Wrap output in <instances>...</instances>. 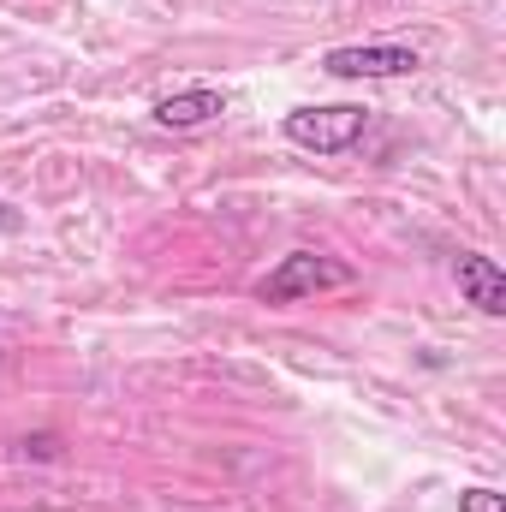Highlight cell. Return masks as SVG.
Here are the masks:
<instances>
[{"instance_id": "cell-1", "label": "cell", "mask_w": 506, "mask_h": 512, "mask_svg": "<svg viewBox=\"0 0 506 512\" xmlns=\"http://www.w3.org/2000/svg\"><path fill=\"white\" fill-rule=\"evenodd\" d=\"M334 286H352L346 262H334L322 251H292V256H280L274 274H262L256 298L262 304H292V298H316V292H334Z\"/></svg>"}, {"instance_id": "cell-2", "label": "cell", "mask_w": 506, "mask_h": 512, "mask_svg": "<svg viewBox=\"0 0 506 512\" xmlns=\"http://www.w3.org/2000/svg\"><path fill=\"white\" fill-rule=\"evenodd\" d=\"M370 126V114L358 102H334V108H292L286 114V143L310 149V155H340L352 149Z\"/></svg>"}, {"instance_id": "cell-3", "label": "cell", "mask_w": 506, "mask_h": 512, "mask_svg": "<svg viewBox=\"0 0 506 512\" xmlns=\"http://www.w3.org/2000/svg\"><path fill=\"white\" fill-rule=\"evenodd\" d=\"M322 72H334V78H405V72H417V48H399V42L328 48L322 54Z\"/></svg>"}, {"instance_id": "cell-4", "label": "cell", "mask_w": 506, "mask_h": 512, "mask_svg": "<svg viewBox=\"0 0 506 512\" xmlns=\"http://www.w3.org/2000/svg\"><path fill=\"white\" fill-rule=\"evenodd\" d=\"M453 280H459V292H465L483 316H506V274L495 268V256L465 251L453 262Z\"/></svg>"}, {"instance_id": "cell-5", "label": "cell", "mask_w": 506, "mask_h": 512, "mask_svg": "<svg viewBox=\"0 0 506 512\" xmlns=\"http://www.w3.org/2000/svg\"><path fill=\"white\" fill-rule=\"evenodd\" d=\"M149 114H155V126H167V131H191V126L221 120L227 114V96L221 90H179V96H161Z\"/></svg>"}, {"instance_id": "cell-6", "label": "cell", "mask_w": 506, "mask_h": 512, "mask_svg": "<svg viewBox=\"0 0 506 512\" xmlns=\"http://www.w3.org/2000/svg\"><path fill=\"white\" fill-rule=\"evenodd\" d=\"M459 512H506V501L495 489H465V495H459Z\"/></svg>"}, {"instance_id": "cell-7", "label": "cell", "mask_w": 506, "mask_h": 512, "mask_svg": "<svg viewBox=\"0 0 506 512\" xmlns=\"http://www.w3.org/2000/svg\"><path fill=\"white\" fill-rule=\"evenodd\" d=\"M0 233H18V215H12L6 203H0Z\"/></svg>"}]
</instances>
